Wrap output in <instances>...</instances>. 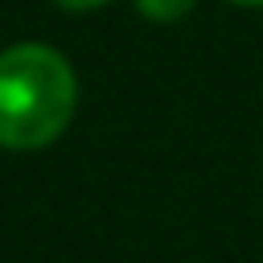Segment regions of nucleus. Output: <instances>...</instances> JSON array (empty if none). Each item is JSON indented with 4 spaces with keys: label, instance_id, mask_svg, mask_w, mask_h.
<instances>
[{
    "label": "nucleus",
    "instance_id": "4",
    "mask_svg": "<svg viewBox=\"0 0 263 263\" xmlns=\"http://www.w3.org/2000/svg\"><path fill=\"white\" fill-rule=\"evenodd\" d=\"M230 4H247V8H259L263 0H230Z\"/></svg>",
    "mask_w": 263,
    "mask_h": 263
},
{
    "label": "nucleus",
    "instance_id": "2",
    "mask_svg": "<svg viewBox=\"0 0 263 263\" xmlns=\"http://www.w3.org/2000/svg\"><path fill=\"white\" fill-rule=\"evenodd\" d=\"M136 8H140V16H144V21L177 25V21H185V16L197 8V0H136Z\"/></svg>",
    "mask_w": 263,
    "mask_h": 263
},
{
    "label": "nucleus",
    "instance_id": "1",
    "mask_svg": "<svg viewBox=\"0 0 263 263\" xmlns=\"http://www.w3.org/2000/svg\"><path fill=\"white\" fill-rule=\"evenodd\" d=\"M78 103L70 62L41 41H21L0 53V148L33 152L53 144Z\"/></svg>",
    "mask_w": 263,
    "mask_h": 263
},
{
    "label": "nucleus",
    "instance_id": "3",
    "mask_svg": "<svg viewBox=\"0 0 263 263\" xmlns=\"http://www.w3.org/2000/svg\"><path fill=\"white\" fill-rule=\"evenodd\" d=\"M53 4H62V8H70V12H86V8H99V4H107V0H53Z\"/></svg>",
    "mask_w": 263,
    "mask_h": 263
}]
</instances>
